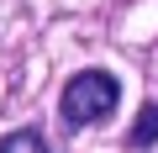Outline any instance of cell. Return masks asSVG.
<instances>
[{
    "label": "cell",
    "instance_id": "6da1fadb",
    "mask_svg": "<svg viewBox=\"0 0 158 153\" xmlns=\"http://www.w3.org/2000/svg\"><path fill=\"white\" fill-rule=\"evenodd\" d=\"M121 100V85H116V74L106 69H85V74H74V79L63 85V121L69 127H85V121H106Z\"/></svg>",
    "mask_w": 158,
    "mask_h": 153
},
{
    "label": "cell",
    "instance_id": "7a4b0ae2",
    "mask_svg": "<svg viewBox=\"0 0 158 153\" xmlns=\"http://www.w3.org/2000/svg\"><path fill=\"white\" fill-rule=\"evenodd\" d=\"M127 142H132V148H153V142H158V100H142V111H137Z\"/></svg>",
    "mask_w": 158,
    "mask_h": 153
},
{
    "label": "cell",
    "instance_id": "3957f363",
    "mask_svg": "<svg viewBox=\"0 0 158 153\" xmlns=\"http://www.w3.org/2000/svg\"><path fill=\"white\" fill-rule=\"evenodd\" d=\"M0 153H48V137L37 127H16V132L0 137Z\"/></svg>",
    "mask_w": 158,
    "mask_h": 153
}]
</instances>
